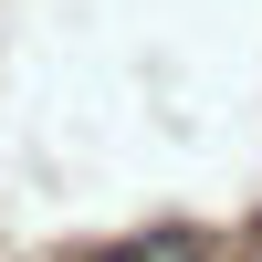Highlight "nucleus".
Segmentation results:
<instances>
[{"label":"nucleus","mask_w":262,"mask_h":262,"mask_svg":"<svg viewBox=\"0 0 262 262\" xmlns=\"http://www.w3.org/2000/svg\"><path fill=\"white\" fill-rule=\"evenodd\" d=\"M84 262H221V242L210 231H147V242H105Z\"/></svg>","instance_id":"f257e3e1"}]
</instances>
